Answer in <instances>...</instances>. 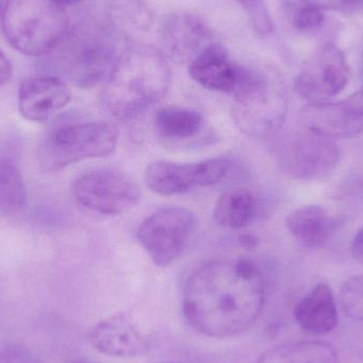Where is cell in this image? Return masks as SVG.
<instances>
[{
    "instance_id": "obj_34",
    "label": "cell",
    "mask_w": 363,
    "mask_h": 363,
    "mask_svg": "<svg viewBox=\"0 0 363 363\" xmlns=\"http://www.w3.org/2000/svg\"><path fill=\"white\" fill-rule=\"evenodd\" d=\"M355 6H360L363 9V0H354Z\"/></svg>"
},
{
    "instance_id": "obj_28",
    "label": "cell",
    "mask_w": 363,
    "mask_h": 363,
    "mask_svg": "<svg viewBox=\"0 0 363 363\" xmlns=\"http://www.w3.org/2000/svg\"><path fill=\"white\" fill-rule=\"evenodd\" d=\"M301 4L317 6L321 10L349 11L355 6L354 0H300Z\"/></svg>"
},
{
    "instance_id": "obj_13",
    "label": "cell",
    "mask_w": 363,
    "mask_h": 363,
    "mask_svg": "<svg viewBox=\"0 0 363 363\" xmlns=\"http://www.w3.org/2000/svg\"><path fill=\"white\" fill-rule=\"evenodd\" d=\"M89 341L94 349L112 357L132 358L148 352L149 342L131 318L114 313L91 328Z\"/></svg>"
},
{
    "instance_id": "obj_24",
    "label": "cell",
    "mask_w": 363,
    "mask_h": 363,
    "mask_svg": "<svg viewBox=\"0 0 363 363\" xmlns=\"http://www.w3.org/2000/svg\"><path fill=\"white\" fill-rule=\"evenodd\" d=\"M341 311L351 319L363 321V275H355L341 286L339 294Z\"/></svg>"
},
{
    "instance_id": "obj_8",
    "label": "cell",
    "mask_w": 363,
    "mask_h": 363,
    "mask_svg": "<svg viewBox=\"0 0 363 363\" xmlns=\"http://www.w3.org/2000/svg\"><path fill=\"white\" fill-rule=\"evenodd\" d=\"M350 77L351 70L342 51L325 44L307 60L296 76L294 89L311 104H323L347 87Z\"/></svg>"
},
{
    "instance_id": "obj_31",
    "label": "cell",
    "mask_w": 363,
    "mask_h": 363,
    "mask_svg": "<svg viewBox=\"0 0 363 363\" xmlns=\"http://www.w3.org/2000/svg\"><path fill=\"white\" fill-rule=\"evenodd\" d=\"M59 4L62 6H72V4H79V2L83 1V0H57Z\"/></svg>"
},
{
    "instance_id": "obj_23",
    "label": "cell",
    "mask_w": 363,
    "mask_h": 363,
    "mask_svg": "<svg viewBox=\"0 0 363 363\" xmlns=\"http://www.w3.org/2000/svg\"><path fill=\"white\" fill-rule=\"evenodd\" d=\"M113 19L119 27L146 31L152 25V14L142 0H115Z\"/></svg>"
},
{
    "instance_id": "obj_33",
    "label": "cell",
    "mask_w": 363,
    "mask_h": 363,
    "mask_svg": "<svg viewBox=\"0 0 363 363\" xmlns=\"http://www.w3.org/2000/svg\"><path fill=\"white\" fill-rule=\"evenodd\" d=\"M70 363H95V362H89V360L79 359V360H74V362H72Z\"/></svg>"
},
{
    "instance_id": "obj_1",
    "label": "cell",
    "mask_w": 363,
    "mask_h": 363,
    "mask_svg": "<svg viewBox=\"0 0 363 363\" xmlns=\"http://www.w3.org/2000/svg\"><path fill=\"white\" fill-rule=\"evenodd\" d=\"M266 279L245 258H220L196 269L183 291L188 324L211 338L242 334L257 321L266 302Z\"/></svg>"
},
{
    "instance_id": "obj_3",
    "label": "cell",
    "mask_w": 363,
    "mask_h": 363,
    "mask_svg": "<svg viewBox=\"0 0 363 363\" xmlns=\"http://www.w3.org/2000/svg\"><path fill=\"white\" fill-rule=\"evenodd\" d=\"M69 21L57 0H6L2 31L9 44L28 57L48 55L67 38Z\"/></svg>"
},
{
    "instance_id": "obj_19",
    "label": "cell",
    "mask_w": 363,
    "mask_h": 363,
    "mask_svg": "<svg viewBox=\"0 0 363 363\" xmlns=\"http://www.w3.org/2000/svg\"><path fill=\"white\" fill-rule=\"evenodd\" d=\"M257 211L255 196L245 188H233L223 192L213 211V222L220 228L240 230L251 223Z\"/></svg>"
},
{
    "instance_id": "obj_7",
    "label": "cell",
    "mask_w": 363,
    "mask_h": 363,
    "mask_svg": "<svg viewBox=\"0 0 363 363\" xmlns=\"http://www.w3.org/2000/svg\"><path fill=\"white\" fill-rule=\"evenodd\" d=\"M74 198L79 204L101 215H121L138 205L140 189L138 183L123 172L96 170L74 182Z\"/></svg>"
},
{
    "instance_id": "obj_22",
    "label": "cell",
    "mask_w": 363,
    "mask_h": 363,
    "mask_svg": "<svg viewBox=\"0 0 363 363\" xmlns=\"http://www.w3.org/2000/svg\"><path fill=\"white\" fill-rule=\"evenodd\" d=\"M27 204V188L23 174L8 159H0V216L18 213Z\"/></svg>"
},
{
    "instance_id": "obj_27",
    "label": "cell",
    "mask_w": 363,
    "mask_h": 363,
    "mask_svg": "<svg viewBox=\"0 0 363 363\" xmlns=\"http://www.w3.org/2000/svg\"><path fill=\"white\" fill-rule=\"evenodd\" d=\"M0 363H40L29 347L10 343L0 349Z\"/></svg>"
},
{
    "instance_id": "obj_17",
    "label": "cell",
    "mask_w": 363,
    "mask_h": 363,
    "mask_svg": "<svg viewBox=\"0 0 363 363\" xmlns=\"http://www.w3.org/2000/svg\"><path fill=\"white\" fill-rule=\"evenodd\" d=\"M340 223V218L318 205L300 207L286 218V225L294 238L311 249L323 247Z\"/></svg>"
},
{
    "instance_id": "obj_5",
    "label": "cell",
    "mask_w": 363,
    "mask_h": 363,
    "mask_svg": "<svg viewBox=\"0 0 363 363\" xmlns=\"http://www.w3.org/2000/svg\"><path fill=\"white\" fill-rule=\"evenodd\" d=\"M118 140V127L106 121L63 125L40 143L38 161L45 170L59 172L84 160L108 157Z\"/></svg>"
},
{
    "instance_id": "obj_25",
    "label": "cell",
    "mask_w": 363,
    "mask_h": 363,
    "mask_svg": "<svg viewBox=\"0 0 363 363\" xmlns=\"http://www.w3.org/2000/svg\"><path fill=\"white\" fill-rule=\"evenodd\" d=\"M237 1L247 13L254 30L257 33L264 34V35L272 33L274 30V23H273L266 0H237Z\"/></svg>"
},
{
    "instance_id": "obj_20",
    "label": "cell",
    "mask_w": 363,
    "mask_h": 363,
    "mask_svg": "<svg viewBox=\"0 0 363 363\" xmlns=\"http://www.w3.org/2000/svg\"><path fill=\"white\" fill-rule=\"evenodd\" d=\"M256 363H338L332 345L323 341H300L264 352Z\"/></svg>"
},
{
    "instance_id": "obj_36",
    "label": "cell",
    "mask_w": 363,
    "mask_h": 363,
    "mask_svg": "<svg viewBox=\"0 0 363 363\" xmlns=\"http://www.w3.org/2000/svg\"><path fill=\"white\" fill-rule=\"evenodd\" d=\"M167 363H180V362H167Z\"/></svg>"
},
{
    "instance_id": "obj_2",
    "label": "cell",
    "mask_w": 363,
    "mask_h": 363,
    "mask_svg": "<svg viewBox=\"0 0 363 363\" xmlns=\"http://www.w3.org/2000/svg\"><path fill=\"white\" fill-rule=\"evenodd\" d=\"M172 84L167 60L148 45H136L117 57L108 77L104 104L116 118L131 121L165 98Z\"/></svg>"
},
{
    "instance_id": "obj_10",
    "label": "cell",
    "mask_w": 363,
    "mask_h": 363,
    "mask_svg": "<svg viewBox=\"0 0 363 363\" xmlns=\"http://www.w3.org/2000/svg\"><path fill=\"white\" fill-rule=\"evenodd\" d=\"M230 160L220 157L198 163L157 161L147 167V187L161 196H176L194 187L211 186L222 180L230 170Z\"/></svg>"
},
{
    "instance_id": "obj_32",
    "label": "cell",
    "mask_w": 363,
    "mask_h": 363,
    "mask_svg": "<svg viewBox=\"0 0 363 363\" xmlns=\"http://www.w3.org/2000/svg\"><path fill=\"white\" fill-rule=\"evenodd\" d=\"M360 74H362V78L363 79V51L362 55V59H360Z\"/></svg>"
},
{
    "instance_id": "obj_4",
    "label": "cell",
    "mask_w": 363,
    "mask_h": 363,
    "mask_svg": "<svg viewBox=\"0 0 363 363\" xmlns=\"http://www.w3.org/2000/svg\"><path fill=\"white\" fill-rule=\"evenodd\" d=\"M232 115L245 135L268 138L281 131L287 116V98L277 83L245 67L234 93Z\"/></svg>"
},
{
    "instance_id": "obj_35",
    "label": "cell",
    "mask_w": 363,
    "mask_h": 363,
    "mask_svg": "<svg viewBox=\"0 0 363 363\" xmlns=\"http://www.w3.org/2000/svg\"><path fill=\"white\" fill-rule=\"evenodd\" d=\"M2 6H4V0H0V11H1Z\"/></svg>"
},
{
    "instance_id": "obj_29",
    "label": "cell",
    "mask_w": 363,
    "mask_h": 363,
    "mask_svg": "<svg viewBox=\"0 0 363 363\" xmlns=\"http://www.w3.org/2000/svg\"><path fill=\"white\" fill-rule=\"evenodd\" d=\"M13 66L10 60L0 50V86L8 83L12 79Z\"/></svg>"
},
{
    "instance_id": "obj_21",
    "label": "cell",
    "mask_w": 363,
    "mask_h": 363,
    "mask_svg": "<svg viewBox=\"0 0 363 363\" xmlns=\"http://www.w3.org/2000/svg\"><path fill=\"white\" fill-rule=\"evenodd\" d=\"M155 127L157 133L167 140H189L200 133L202 115L191 108L169 106L157 113Z\"/></svg>"
},
{
    "instance_id": "obj_12",
    "label": "cell",
    "mask_w": 363,
    "mask_h": 363,
    "mask_svg": "<svg viewBox=\"0 0 363 363\" xmlns=\"http://www.w3.org/2000/svg\"><path fill=\"white\" fill-rule=\"evenodd\" d=\"M162 46L177 63H189L203 50L216 44L206 23L196 15L176 12L164 17L160 29Z\"/></svg>"
},
{
    "instance_id": "obj_26",
    "label": "cell",
    "mask_w": 363,
    "mask_h": 363,
    "mask_svg": "<svg viewBox=\"0 0 363 363\" xmlns=\"http://www.w3.org/2000/svg\"><path fill=\"white\" fill-rule=\"evenodd\" d=\"M324 18L323 10L302 4L294 11L292 23L300 31H313L323 25Z\"/></svg>"
},
{
    "instance_id": "obj_11",
    "label": "cell",
    "mask_w": 363,
    "mask_h": 363,
    "mask_svg": "<svg viewBox=\"0 0 363 363\" xmlns=\"http://www.w3.org/2000/svg\"><path fill=\"white\" fill-rule=\"evenodd\" d=\"M303 117L307 129L330 140L359 135L363 132V89L341 101L311 104Z\"/></svg>"
},
{
    "instance_id": "obj_18",
    "label": "cell",
    "mask_w": 363,
    "mask_h": 363,
    "mask_svg": "<svg viewBox=\"0 0 363 363\" xmlns=\"http://www.w3.org/2000/svg\"><path fill=\"white\" fill-rule=\"evenodd\" d=\"M298 325L313 335H325L338 324V308L332 289L319 285L303 298L294 308Z\"/></svg>"
},
{
    "instance_id": "obj_9",
    "label": "cell",
    "mask_w": 363,
    "mask_h": 363,
    "mask_svg": "<svg viewBox=\"0 0 363 363\" xmlns=\"http://www.w3.org/2000/svg\"><path fill=\"white\" fill-rule=\"evenodd\" d=\"M338 147L315 132L298 131L284 142L279 165L286 174L298 180H315L332 172L338 165Z\"/></svg>"
},
{
    "instance_id": "obj_30",
    "label": "cell",
    "mask_w": 363,
    "mask_h": 363,
    "mask_svg": "<svg viewBox=\"0 0 363 363\" xmlns=\"http://www.w3.org/2000/svg\"><path fill=\"white\" fill-rule=\"evenodd\" d=\"M352 255L356 262L363 266V226L354 237L353 243H352Z\"/></svg>"
},
{
    "instance_id": "obj_15",
    "label": "cell",
    "mask_w": 363,
    "mask_h": 363,
    "mask_svg": "<svg viewBox=\"0 0 363 363\" xmlns=\"http://www.w3.org/2000/svg\"><path fill=\"white\" fill-rule=\"evenodd\" d=\"M116 60L114 47L106 36H91L72 51L66 72L78 86L91 87L108 77Z\"/></svg>"
},
{
    "instance_id": "obj_6",
    "label": "cell",
    "mask_w": 363,
    "mask_h": 363,
    "mask_svg": "<svg viewBox=\"0 0 363 363\" xmlns=\"http://www.w3.org/2000/svg\"><path fill=\"white\" fill-rule=\"evenodd\" d=\"M196 226V215L189 209L163 207L140 223L138 239L157 266L167 267L180 257Z\"/></svg>"
},
{
    "instance_id": "obj_14",
    "label": "cell",
    "mask_w": 363,
    "mask_h": 363,
    "mask_svg": "<svg viewBox=\"0 0 363 363\" xmlns=\"http://www.w3.org/2000/svg\"><path fill=\"white\" fill-rule=\"evenodd\" d=\"M72 91L68 85L55 76L26 79L18 91V111L32 123H44L68 106Z\"/></svg>"
},
{
    "instance_id": "obj_16",
    "label": "cell",
    "mask_w": 363,
    "mask_h": 363,
    "mask_svg": "<svg viewBox=\"0 0 363 363\" xmlns=\"http://www.w3.org/2000/svg\"><path fill=\"white\" fill-rule=\"evenodd\" d=\"M243 66L230 59L221 45H211L189 64L192 80L209 91L234 94L242 78Z\"/></svg>"
}]
</instances>
